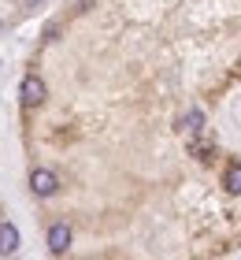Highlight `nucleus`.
<instances>
[{"label": "nucleus", "mask_w": 241, "mask_h": 260, "mask_svg": "<svg viewBox=\"0 0 241 260\" xmlns=\"http://www.w3.org/2000/svg\"><path fill=\"white\" fill-rule=\"evenodd\" d=\"M178 130H186V134L197 138L200 130H204V112H200V108H189V112L182 115V123H178Z\"/></svg>", "instance_id": "nucleus-6"}, {"label": "nucleus", "mask_w": 241, "mask_h": 260, "mask_svg": "<svg viewBox=\"0 0 241 260\" xmlns=\"http://www.w3.org/2000/svg\"><path fill=\"white\" fill-rule=\"evenodd\" d=\"M48 97V89H45V82L38 75H26L22 78V86H19V101H22V108H38V104H45Z\"/></svg>", "instance_id": "nucleus-1"}, {"label": "nucleus", "mask_w": 241, "mask_h": 260, "mask_svg": "<svg viewBox=\"0 0 241 260\" xmlns=\"http://www.w3.org/2000/svg\"><path fill=\"white\" fill-rule=\"evenodd\" d=\"M189 152H193V156H200V160H208L212 156V141H193Z\"/></svg>", "instance_id": "nucleus-7"}, {"label": "nucleus", "mask_w": 241, "mask_h": 260, "mask_svg": "<svg viewBox=\"0 0 241 260\" xmlns=\"http://www.w3.org/2000/svg\"><path fill=\"white\" fill-rule=\"evenodd\" d=\"M71 242H75V234H71V227H67L63 219H59V223H52V227H48V253L63 256V253L71 249Z\"/></svg>", "instance_id": "nucleus-3"}, {"label": "nucleus", "mask_w": 241, "mask_h": 260, "mask_svg": "<svg viewBox=\"0 0 241 260\" xmlns=\"http://www.w3.org/2000/svg\"><path fill=\"white\" fill-rule=\"evenodd\" d=\"M0 30H4V22H0Z\"/></svg>", "instance_id": "nucleus-8"}, {"label": "nucleus", "mask_w": 241, "mask_h": 260, "mask_svg": "<svg viewBox=\"0 0 241 260\" xmlns=\"http://www.w3.org/2000/svg\"><path fill=\"white\" fill-rule=\"evenodd\" d=\"M223 190L230 193V197H241V160L226 164V171H223Z\"/></svg>", "instance_id": "nucleus-4"}, {"label": "nucleus", "mask_w": 241, "mask_h": 260, "mask_svg": "<svg viewBox=\"0 0 241 260\" xmlns=\"http://www.w3.org/2000/svg\"><path fill=\"white\" fill-rule=\"evenodd\" d=\"M19 249V231L15 223H0V256H11Z\"/></svg>", "instance_id": "nucleus-5"}, {"label": "nucleus", "mask_w": 241, "mask_h": 260, "mask_svg": "<svg viewBox=\"0 0 241 260\" xmlns=\"http://www.w3.org/2000/svg\"><path fill=\"white\" fill-rule=\"evenodd\" d=\"M30 190L38 193V197H52V193L59 190L56 171H48V168H33V171H30Z\"/></svg>", "instance_id": "nucleus-2"}]
</instances>
